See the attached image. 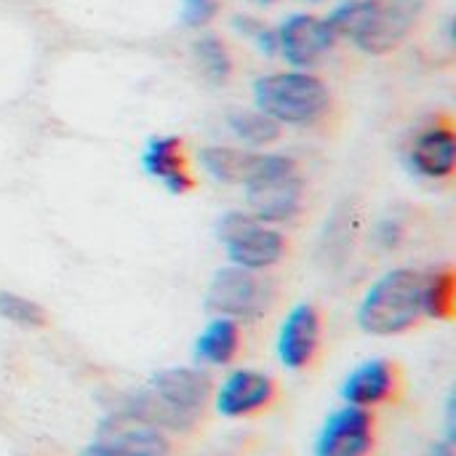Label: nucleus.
Here are the masks:
<instances>
[{"mask_svg": "<svg viewBox=\"0 0 456 456\" xmlns=\"http://www.w3.org/2000/svg\"><path fill=\"white\" fill-rule=\"evenodd\" d=\"M275 297V281L265 278L262 273L227 265L214 273L206 291V307L214 315L232 318L238 323H254L270 313Z\"/></svg>", "mask_w": 456, "mask_h": 456, "instance_id": "nucleus-6", "label": "nucleus"}, {"mask_svg": "<svg viewBox=\"0 0 456 456\" xmlns=\"http://www.w3.org/2000/svg\"><path fill=\"white\" fill-rule=\"evenodd\" d=\"M278 53L294 69H313L326 61L337 45V35L323 16L291 13L278 29Z\"/></svg>", "mask_w": 456, "mask_h": 456, "instance_id": "nucleus-7", "label": "nucleus"}, {"mask_svg": "<svg viewBox=\"0 0 456 456\" xmlns=\"http://www.w3.org/2000/svg\"><path fill=\"white\" fill-rule=\"evenodd\" d=\"M321 347V313L310 302H299L289 310L278 331V361L289 371L307 369Z\"/></svg>", "mask_w": 456, "mask_h": 456, "instance_id": "nucleus-10", "label": "nucleus"}, {"mask_svg": "<svg viewBox=\"0 0 456 456\" xmlns=\"http://www.w3.org/2000/svg\"><path fill=\"white\" fill-rule=\"evenodd\" d=\"M403 238H406V227H403V222L395 219V216H385V219H379L377 227H374V240H377V246L385 248V251L398 248V246L403 243Z\"/></svg>", "mask_w": 456, "mask_h": 456, "instance_id": "nucleus-23", "label": "nucleus"}, {"mask_svg": "<svg viewBox=\"0 0 456 456\" xmlns=\"http://www.w3.org/2000/svg\"><path fill=\"white\" fill-rule=\"evenodd\" d=\"M406 168L428 182L452 179L456 171V136L449 123H430L409 142L403 152Z\"/></svg>", "mask_w": 456, "mask_h": 456, "instance_id": "nucleus-9", "label": "nucleus"}, {"mask_svg": "<svg viewBox=\"0 0 456 456\" xmlns=\"http://www.w3.org/2000/svg\"><path fill=\"white\" fill-rule=\"evenodd\" d=\"M0 318L19 326V329H45L48 313L29 297H21L16 291H0Z\"/></svg>", "mask_w": 456, "mask_h": 456, "instance_id": "nucleus-20", "label": "nucleus"}, {"mask_svg": "<svg viewBox=\"0 0 456 456\" xmlns=\"http://www.w3.org/2000/svg\"><path fill=\"white\" fill-rule=\"evenodd\" d=\"M275 401V382L265 371L238 369L216 390V411L227 419L254 417Z\"/></svg>", "mask_w": 456, "mask_h": 456, "instance_id": "nucleus-12", "label": "nucleus"}, {"mask_svg": "<svg viewBox=\"0 0 456 456\" xmlns=\"http://www.w3.org/2000/svg\"><path fill=\"white\" fill-rule=\"evenodd\" d=\"M395 390H398L395 366L385 358H371L347 374V379L339 387V395L350 406L374 409L387 403L395 395Z\"/></svg>", "mask_w": 456, "mask_h": 456, "instance_id": "nucleus-13", "label": "nucleus"}, {"mask_svg": "<svg viewBox=\"0 0 456 456\" xmlns=\"http://www.w3.org/2000/svg\"><path fill=\"white\" fill-rule=\"evenodd\" d=\"M211 398V379L200 369H163L152 374L144 390L126 398L115 411L126 419L150 425L155 430L190 433Z\"/></svg>", "mask_w": 456, "mask_h": 456, "instance_id": "nucleus-1", "label": "nucleus"}, {"mask_svg": "<svg viewBox=\"0 0 456 456\" xmlns=\"http://www.w3.org/2000/svg\"><path fill=\"white\" fill-rule=\"evenodd\" d=\"M232 29L240 32L243 37L254 40L256 48L265 56H275L278 53V32L270 24H265L262 19L251 16V13H235L232 16Z\"/></svg>", "mask_w": 456, "mask_h": 456, "instance_id": "nucleus-21", "label": "nucleus"}, {"mask_svg": "<svg viewBox=\"0 0 456 456\" xmlns=\"http://www.w3.org/2000/svg\"><path fill=\"white\" fill-rule=\"evenodd\" d=\"M305 174L291 155L259 152L243 192L248 211L267 224L294 222L305 208Z\"/></svg>", "mask_w": 456, "mask_h": 456, "instance_id": "nucleus-4", "label": "nucleus"}, {"mask_svg": "<svg viewBox=\"0 0 456 456\" xmlns=\"http://www.w3.org/2000/svg\"><path fill=\"white\" fill-rule=\"evenodd\" d=\"M430 456H454V452H452V444H438V446H433Z\"/></svg>", "mask_w": 456, "mask_h": 456, "instance_id": "nucleus-25", "label": "nucleus"}, {"mask_svg": "<svg viewBox=\"0 0 456 456\" xmlns=\"http://www.w3.org/2000/svg\"><path fill=\"white\" fill-rule=\"evenodd\" d=\"M99 441L104 444L110 456H168L171 444L163 436V430H155L150 425L126 419L120 414H112L99 433Z\"/></svg>", "mask_w": 456, "mask_h": 456, "instance_id": "nucleus-14", "label": "nucleus"}, {"mask_svg": "<svg viewBox=\"0 0 456 456\" xmlns=\"http://www.w3.org/2000/svg\"><path fill=\"white\" fill-rule=\"evenodd\" d=\"M256 3H262V5H273V3H278V0H256Z\"/></svg>", "mask_w": 456, "mask_h": 456, "instance_id": "nucleus-26", "label": "nucleus"}, {"mask_svg": "<svg viewBox=\"0 0 456 456\" xmlns=\"http://www.w3.org/2000/svg\"><path fill=\"white\" fill-rule=\"evenodd\" d=\"M374 452V414L361 406H345L323 422L315 456H369Z\"/></svg>", "mask_w": 456, "mask_h": 456, "instance_id": "nucleus-8", "label": "nucleus"}, {"mask_svg": "<svg viewBox=\"0 0 456 456\" xmlns=\"http://www.w3.org/2000/svg\"><path fill=\"white\" fill-rule=\"evenodd\" d=\"M254 104L281 126L310 128L331 110V88L310 69L273 72L254 80Z\"/></svg>", "mask_w": 456, "mask_h": 456, "instance_id": "nucleus-2", "label": "nucleus"}, {"mask_svg": "<svg viewBox=\"0 0 456 456\" xmlns=\"http://www.w3.org/2000/svg\"><path fill=\"white\" fill-rule=\"evenodd\" d=\"M216 238L230 259V265L265 273L275 267L286 251V235L267 222H259L251 211H227L216 219Z\"/></svg>", "mask_w": 456, "mask_h": 456, "instance_id": "nucleus-5", "label": "nucleus"}, {"mask_svg": "<svg viewBox=\"0 0 456 456\" xmlns=\"http://www.w3.org/2000/svg\"><path fill=\"white\" fill-rule=\"evenodd\" d=\"M256 158H259V152L230 147V144H208L198 152L200 168L214 182L227 184V187H243L248 174L256 166Z\"/></svg>", "mask_w": 456, "mask_h": 456, "instance_id": "nucleus-15", "label": "nucleus"}, {"mask_svg": "<svg viewBox=\"0 0 456 456\" xmlns=\"http://www.w3.org/2000/svg\"><path fill=\"white\" fill-rule=\"evenodd\" d=\"M80 456H110V454H107V449H104V444H102V441H94L91 446H86V449L80 452Z\"/></svg>", "mask_w": 456, "mask_h": 456, "instance_id": "nucleus-24", "label": "nucleus"}, {"mask_svg": "<svg viewBox=\"0 0 456 456\" xmlns=\"http://www.w3.org/2000/svg\"><path fill=\"white\" fill-rule=\"evenodd\" d=\"M422 270L395 267L371 283L358 307V326L374 337H395L422 321Z\"/></svg>", "mask_w": 456, "mask_h": 456, "instance_id": "nucleus-3", "label": "nucleus"}, {"mask_svg": "<svg viewBox=\"0 0 456 456\" xmlns=\"http://www.w3.org/2000/svg\"><path fill=\"white\" fill-rule=\"evenodd\" d=\"M192 56L208 83L222 86L232 77V53L219 35H214V32L200 35L192 43Z\"/></svg>", "mask_w": 456, "mask_h": 456, "instance_id": "nucleus-19", "label": "nucleus"}, {"mask_svg": "<svg viewBox=\"0 0 456 456\" xmlns=\"http://www.w3.org/2000/svg\"><path fill=\"white\" fill-rule=\"evenodd\" d=\"M227 128L246 147H267V144H275L281 139V131H283L281 123H275L270 115H265L256 107L254 110H230L227 112Z\"/></svg>", "mask_w": 456, "mask_h": 456, "instance_id": "nucleus-18", "label": "nucleus"}, {"mask_svg": "<svg viewBox=\"0 0 456 456\" xmlns=\"http://www.w3.org/2000/svg\"><path fill=\"white\" fill-rule=\"evenodd\" d=\"M222 8V0H182V21L187 27H206L216 19Z\"/></svg>", "mask_w": 456, "mask_h": 456, "instance_id": "nucleus-22", "label": "nucleus"}, {"mask_svg": "<svg viewBox=\"0 0 456 456\" xmlns=\"http://www.w3.org/2000/svg\"><path fill=\"white\" fill-rule=\"evenodd\" d=\"M240 350V323L232 318L216 315L200 331L195 342V361L206 366H227Z\"/></svg>", "mask_w": 456, "mask_h": 456, "instance_id": "nucleus-16", "label": "nucleus"}, {"mask_svg": "<svg viewBox=\"0 0 456 456\" xmlns=\"http://www.w3.org/2000/svg\"><path fill=\"white\" fill-rule=\"evenodd\" d=\"M142 168L168 195H187L195 190V179H192V171L187 163L184 142L179 136L163 134V136L147 139V144L142 150Z\"/></svg>", "mask_w": 456, "mask_h": 456, "instance_id": "nucleus-11", "label": "nucleus"}, {"mask_svg": "<svg viewBox=\"0 0 456 456\" xmlns=\"http://www.w3.org/2000/svg\"><path fill=\"white\" fill-rule=\"evenodd\" d=\"M310 3H321V0H310Z\"/></svg>", "mask_w": 456, "mask_h": 456, "instance_id": "nucleus-27", "label": "nucleus"}, {"mask_svg": "<svg viewBox=\"0 0 456 456\" xmlns=\"http://www.w3.org/2000/svg\"><path fill=\"white\" fill-rule=\"evenodd\" d=\"M456 313V275L449 265L422 273V315L452 321Z\"/></svg>", "mask_w": 456, "mask_h": 456, "instance_id": "nucleus-17", "label": "nucleus"}]
</instances>
